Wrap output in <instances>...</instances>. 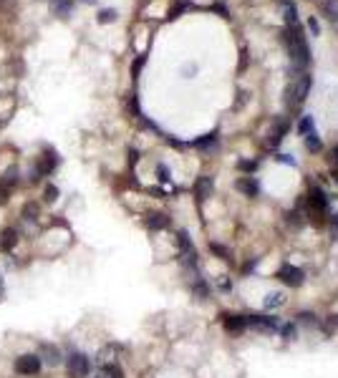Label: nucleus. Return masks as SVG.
Wrapping results in <instances>:
<instances>
[{
	"mask_svg": "<svg viewBox=\"0 0 338 378\" xmlns=\"http://www.w3.org/2000/svg\"><path fill=\"white\" fill-rule=\"evenodd\" d=\"M220 290H222V292H230V290H232V280L222 277V280H220Z\"/></svg>",
	"mask_w": 338,
	"mask_h": 378,
	"instance_id": "35",
	"label": "nucleus"
},
{
	"mask_svg": "<svg viewBox=\"0 0 338 378\" xmlns=\"http://www.w3.org/2000/svg\"><path fill=\"white\" fill-rule=\"evenodd\" d=\"M38 358H41L43 366H51V368L61 366V361H63L61 348L53 346V343H41V346H38Z\"/></svg>",
	"mask_w": 338,
	"mask_h": 378,
	"instance_id": "9",
	"label": "nucleus"
},
{
	"mask_svg": "<svg viewBox=\"0 0 338 378\" xmlns=\"http://www.w3.org/2000/svg\"><path fill=\"white\" fill-rule=\"evenodd\" d=\"M5 194H8V192H5V189H0V204H3V202H5V200H8Z\"/></svg>",
	"mask_w": 338,
	"mask_h": 378,
	"instance_id": "41",
	"label": "nucleus"
},
{
	"mask_svg": "<svg viewBox=\"0 0 338 378\" xmlns=\"http://www.w3.org/2000/svg\"><path fill=\"white\" fill-rule=\"evenodd\" d=\"M285 134H288V121H285V118H275L273 126H270V131H268L265 144L270 146V149H275V146H280V142L285 139Z\"/></svg>",
	"mask_w": 338,
	"mask_h": 378,
	"instance_id": "10",
	"label": "nucleus"
},
{
	"mask_svg": "<svg viewBox=\"0 0 338 378\" xmlns=\"http://www.w3.org/2000/svg\"><path fill=\"white\" fill-rule=\"evenodd\" d=\"M71 5H73V0H53V13L66 18L71 13Z\"/></svg>",
	"mask_w": 338,
	"mask_h": 378,
	"instance_id": "24",
	"label": "nucleus"
},
{
	"mask_svg": "<svg viewBox=\"0 0 338 378\" xmlns=\"http://www.w3.org/2000/svg\"><path fill=\"white\" fill-rule=\"evenodd\" d=\"M177 245H180V255H182V262H185L187 270L189 272H200L197 270V250H194V245H192V240H189V234L185 230L177 232Z\"/></svg>",
	"mask_w": 338,
	"mask_h": 378,
	"instance_id": "4",
	"label": "nucleus"
},
{
	"mask_svg": "<svg viewBox=\"0 0 338 378\" xmlns=\"http://www.w3.org/2000/svg\"><path fill=\"white\" fill-rule=\"evenodd\" d=\"M235 187H237V192H243L245 197H257V194H260V184H257L255 176H240V179L235 182Z\"/></svg>",
	"mask_w": 338,
	"mask_h": 378,
	"instance_id": "13",
	"label": "nucleus"
},
{
	"mask_svg": "<svg viewBox=\"0 0 338 378\" xmlns=\"http://www.w3.org/2000/svg\"><path fill=\"white\" fill-rule=\"evenodd\" d=\"M293 335H295V325H285V328H283V338H288V341H290Z\"/></svg>",
	"mask_w": 338,
	"mask_h": 378,
	"instance_id": "36",
	"label": "nucleus"
},
{
	"mask_svg": "<svg viewBox=\"0 0 338 378\" xmlns=\"http://www.w3.org/2000/svg\"><path fill=\"white\" fill-rule=\"evenodd\" d=\"M114 21H116V10L114 8H104L98 13V23H114Z\"/></svg>",
	"mask_w": 338,
	"mask_h": 378,
	"instance_id": "28",
	"label": "nucleus"
},
{
	"mask_svg": "<svg viewBox=\"0 0 338 378\" xmlns=\"http://www.w3.org/2000/svg\"><path fill=\"white\" fill-rule=\"evenodd\" d=\"M189 288H192V292H194L200 300H207V297H210V285H207V280H205L200 272H192Z\"/></svg>",
	"mask_w": 338,
	"mask_h": 378,
	"instance_id": "14",
	"label": "nucleus"
},
{
	"mask_svg": "<svg viewBox=\"0 0 338 378\" xmlns=\"http://www.w3.org/2000/svg\"><path fill=\"white\" fill-rule=\"evenodd\" d=\"M41 368H43V363H41V358L33 355V353H26V355L15 358V371H18L21 376H38Z\"/></svg>",
	"mask_w": 338,
	"mask_h": 378,
	"instance_id": "8",
	"label": "nucleus"
},
{
	"mask_svg": "<svg viewBox=\"0 0 338 378\" xmlns=\"http://www.w3.org/2000/svg\"><path fill=\"white\" fill-rule=\"evenodd\" d=\"M220 318H222V325H225L227 333H243V330H247L245 328V315H237V313H222Z\"/></svg>",
	"mask_w": 338,
	"mask_h": 378,
	"instance_id": "11",
	"label": "nucleus"
},
{
	"mask_svg": "<svg viewBox=\"0 0 338 378\" xmlns=\"http://www.w3.org/2000/svg\"><path fill=\"white\" fill-rule=\"evenodd\" d=\"M323 13H326V18L338 28V0H326V3H323Z\"/></svg>",
	"mask_w": 338,
	"mask_h": 378,
	"instance_id": "21",
	"label": "nucleus"
},
{
	"mask_svg": "<svg viewBox=\"0 0 338 378\" xmlns=\"http://www.w3.org/2000/svg\"><path fill=\"white\" fill-rule=\"evenodd\" d=\"M285 26H298V8L293 3H285Z\"/></svg>",
	"mask_w": 338,
	"mask_h": 378,
	"instance_id": "25",
	"label": "nucleus"
},
{
	"mask_svg": "<svg viewBox=\"0 0 338 378\" xmlns=\"http://www.w3.org/2000/svg\"><path fill=\"white\" fill-rule=\"evenodd\" d=\"M156 176H159V182H169V179H172V176H169V169H167L164 164L156 167Z\"/></svg>",
	"mask_w": 338,
	"mask_h": 378,
	"instance_id": "31",
	"label": "nucleus"
},
{
	"mask_svg": "<svg viewBox=\"0 0 338 378\" xmlns=\"http://www.w3.org/2000/svg\"><path fill=\"white\" fill-rule=\"evenodd\" d=\"M333 162H336V164H338V146H336V149H333Z\"/></svg>",
	"mask_w": 338,
	"mask_h": 378,
	"instance_id": "43",
	"label": "nucleus"
},
{
	"mask_svg": "<svg viewBox=\"0 0 338 378\" xmlns=\"http://www.w3.org/2000/svg\"><path fill=\"white\" fill-rule=\"evenodd\" d=\"M84 3H93V0H84Z\"/></svg>",
	"mask_w": 338,
	"mask_h": 378,
	"instance_id": "45",
	"label": "nucleus"
},
{
	"mask_svg": "<svg viewBox=\"0 0 338 378\" xmlns=\"http://www.w3.org/2000/svg\"><path fill=\"white\" fill-rule=\"evenodd\" d=\"M96 378H124V371L116 363H104L101 371L96 373Z\"/></svg>",
	"mask_w": 338,
	"mask_h": 378,
	"instance_id": "19",
	"label": "nucleus"
},
{
	"mask_svg": "<svg viewBox=\"0 0 338 378\" xmlns=\"http://www.w3.org/2000/svg\"><path fill=\"white\" fill-rule=\"evenodd\" d=\"M23 217H26V220H28V222H35V220H38V217H41V207H38V204H26V207H23Z\"/></svg>",
	"mask_w": 338,
	"mask_h": 378,
	"instance_id": "26",
	"label": "nucleus"
},
{
	"mask_svg": "<svg viewBox=\"0 0 338 378\" xmlns=\"http://www.w3.org/2000/svg\"><path fill=\"white\" fill-rule=\"evenodd\" d=\"M247 66V48H243V58H240V71H245Z\"/></svg>",
	"mask_w": 338,
	"mask_h": 378,
	"instance_id": "40",
	"label": "nucleus"
},
{
	"mask_svg": "<svg viewBox=\"0 0 338 378\" xmlns=\"http://www.w3.org/2000/svg\"><path fill=\"white\" fill-rule=\"evenodd\" d=\"M308 30H310L313 35H318V30H321V26H318V21H315V18H310V21H308Z\"/></svg>",
	"mask_w": 338,
	"mask_h": 378,
	"instance_id": "37",
	"label": "nucleus"
},
{
	"mask_svg": "<svg viewBox=\"0 0 338 378\" xmlns=\"http://www.w3.org/2000/svg\"><path fill=\"white\" fill-rule=\"evenodd\" d=\"M245 328L260 330V333H275L280 323L273 315H245Z\"/></svg>",
	"mask_w": 338,
	"mask_h": 378,
	"instance_id": "6",
	"label": "nucleus"
},
{
	"mask_svg": "<svg viewBox=\"0 0 338 378\" xmlns=\"http://www.w3.org/2000/svg\"><path fill=\"white\" fill-rule=\"evenodd\" d=\"M310 86H313V78H310L308 73H301V76L290 78V84L285 86V106H288V109H298V106L306 101Z\"/></svg>",
	"mask_w": 338,
	"mask_h": 378,
	"instance_id": "2",
	"label": "nucleus"
},
{
	"mask_svg": "<svg viewBox=\"0 0 338 378\" xmlns=\"http://www.w3.org/2000/svg\"><path fill=\"white\" fill-rule=\"evenodd\" d=\"M144 56H142V58H136L134 61V68H131V73H134V78H136V76H139V71H142V66H144Z\"/></svg>",
	"mask_w": 338,
	"mask_h": 378,
	"instance_id": "34",
	"label": "nucleus"
},
{
	"mask_svg": "<svg viewBox=\"0 0 338 378\" xmlns=\"http://www.w3.org/2000/svg\"><path fill=\"white\" fill-rule=\"evenodd\" d=\"M328 209V194L321 187H310L308 189V214H326Z\"/></svg>",
	"mask_w": 338,
	"mask_h": 378,
	"instance_id": "7",
	"label": "nucleus"
},
{
	"mask_svg": "<svg viewBox=\"0 0 338 378\" xmlns=\"http://www.w3.org/2000/svg\"><path fill=\"white\" fill-rule=\"evenodd\" d=\"M277 162H283V164H295V159L288 156V154H277Z\"/></svg>",
	"mask_w": 338,
	"mask_h": 378,
	"instance_id": "39",
	"label": "nucleus"
},
{
	"mask_svg": "<svg viewBox=\"0 0 338 378\" xmlns=\"http://www.w3.org/2000/svg\"><path fill=\"white\" fill-rule=\"evenodd\" d=\"M306 149H308V151H313V154L323 151V144H321V139H318V134H315V131H310V134L306 136Z\"/></svg>",
	"mask_w": 338,
	"mask_h": 378,
	"instance_id": "23",
	"label": "nucleus"
},
{
	"mask_svg": "<svg viewBox=\"0 0 338 378\" xmlns=\"http://www.w3.org/2000/svg\"><path fill=\"white\" fill-rule=\"evenodd\" d=\"M66 373H68V378H89V373H91V358L86 353H78V350L68 353Z\"/></svg>",
	"mask_w": 338,
	"mask_h": 378,
	"instance_id": "3",
	"label": "nucleus"
},
{
	"mask_svg": "<svg viewBox=\"0 0 338 378\" xmlns=\"http://www.w3.org/2000/svg\"><path fill=\"white\" fill-rule=\"evenodd\" d=\"M298 131H301L303 136H308L310 131H315V124H313V116H303V118H301V124H298Z\"/></svg>",
	"mask_w": 338,
	"mask_h": 378,
	"instance_id": "27",
	"label": "nucleus"
},
{
	"mask_svg": "<svg viewBox=\"0 0 338 378\" xmlns=\"http://www.w3.org/2000/svg\"><path fill=\"white\" fill-rule=\"evenodd\" d=\"M3 182H5L8 187H10V184H15V169H10V172L5 174V179H3Z\"/></svg>",
	"mask_w": 338,
	"mask_h": 378,
	"instance_id": "38",
	"label": "nucleus"
},
{
	"mask_svg": "<svg viewBox=\"0 0 338 378\" xmlns=\"http://www.w3.org/2000/svg\"><path fill=\"white\" fill-rule=\"evenodd\" d=\"M237 167H240L243 172H255V169H257V162H240Z\"/></svg>",
	"mask_w": 338,
	"mask_h": 378,
	"instance_id": "33",
	"label": "nucleus"
},
{
	"mask_svg": "<svg viewBox=\"0 0 338 378\" xmlns=\"http://www.w3.org/2000/svg\"><path fill=\"white\" fill-rule=\"evenodd\" d=\"M210 250L215 252V255H217V257H220V260L230 262V252H227V250H225L222 245H217V242H212V245H210Z\"/></svg>",
	"mask_w": 338,
	"mask_h": 378,
	"instance_id": "29",
	"label": "nucleus"
},
{
	"mask_svg": "<svg viewBox=\"0 0 338 378\" xmlns=\"http://www.w3.org/2000/svg\"><path fill=\"white\" fill-rule=\"evenodd\" d=\"M15 242H18V230L8 227V230L0 232V250H3V252H10V250L15 247Z\"/></svg>",
	"mask_w": 338,
	"mask_h": 378,
	"instance_id": "16",
	"label": "nucleus"
},
{
	"mask_svg": "<svg viewBox=\"0 0 338 378\" xmlns=\"http://www.w3.org/2000/svg\"><path fill=\"white\" fill-rule=\"evenodd\" d=\"M275 277L280 283H285L288 288H301L303 280H306V272H303L301 267H295V265H283V267L277 270Z\"/></svg>",
	"mask_w": 338,
	"mask_h": 378,
	"instance_id": "5",
	"label": "nucleus"
},
{
	"mask_svg": "<svg viewBox=\"0 0 338 378\" xmlns=\"http://www.w3.org/2000/svg\"><path fill=\"white\" fill-rule=\"evenodd\" d=\"M56 164H58V156H56L53 151H48V154L43 156V162L38 164V172H41V174H51V172L56 169Z\"/></svg>",
	"mask_w": 338,
	"mask_h": 378,
	"instance_id": "20",
	"label": "nucleus"
},
{
	"mask_svg": "<svg viewBox=\"0 0 338 378\" xmlns=\"http://www.w3.org/2000/svg\"><path fill=\"white\" fill-rule=\"evenodd\" d=\"M192 146L194 149H202V151H215L217 149V131H212V134H205V136H200V139H194L192 142Z\"/></svg>",
	"mask_w": 338,
	"mask_h": 378,
	"instance_id": "17",
	"label": "nucleus"
},
{
	"mask_svg": "<svg viewBox=\"0 0 338 378\" xmlns=\"http://www.w3.org/2000/svg\"><path fill=\"white\" fill-rule=\"evenodd\" d=\"M56 200H58V187L48 184L46 187V202H56Z\"/></svg>",
	"mask_w": 338,
	"mask_h": 378,
	"instance_id": "30",
	"label": "nucleus"
},
{
	"mask_svg": "<svg viewBox=\"0 0 338 378\" xmlns=\"http://www.w3.org/2000/svg\"><path fill=\"white\" fill-rule=\"evenodd\" d=\"M144 225H147V230H152V232L167 230V227H169V214H164V212H149V214L144 217Z\"/></svg>",
	"mask_w": 338,
	"mask_h": 378,
	"instance_id": "12",
	"label": "nucleus"
},
{
	"mask_svg": "<svg viewBox=\"0 0 338 378\" xmlns=\"http://www.w3.org/2000/svg\"><path fill=\"white\" fill-rule=\"evenodd\" d=\"M298 318H301V323H308V325H318V318H315V313H301Z\"/></svg>",
	"mask_w": 338,
	"mask_h": 378,
	"instance_id": "32",
	"label": "nucleus"
},
{
	"mask_svg": "<svg viewBox=\"0 0 338 378\" xmlns=\"http://www.w3.org/2000/svg\"><path fill=\"white\" fill-rule=\"evenodd\" d=\"M285 305V295L280 290H273L265 295V310H277V308H283Z\"/></svg>",
	"mask_w": 338,
	"mask_h": 378,
	"instance_id": "18",
	"label": "nucleus"
},
{
	"mask_svg": "<svg viewBox=\"0 0 338 378\" xmlns=\"http://www.w3.org/2000/svg\"><path fill=\"white\" fill-rule=\"evenodd\" d=\"M122 350V346H116V343H111V346H106V348L98 353V361L101 363H114V355Z\"/></svg>",
	"mask_w": 338,
	"mask_h": 378,
	"instance_id": "22",
	"label": "nucleus"
},
{
	"mask_svg": "<svg viewBox=\"0 0 338 378\" xmlns=\"http://www.w3.org/2000/svg\"><path fill=\"white\" fill-rule=\"evenodd\" d=\"M210 194H212V176H200L197 184H194V197H197V202H205Z\"/></svg>",
	"mask_w": 338,
	"mask_h": 378,
	"instance_id": "15",
	"label": "nucleus"
},
{
	"mask_svg": "<svg viewBox=\"0 0 338 378\" xmlns=\"http://www.w3.org/2000/svg\"><path fill=\"white\" fill-rule=\"evenodd\" d=\"M0 295H3V277H0Z\"/></svg>",
	"mask_w": 338,
	"mask_h": 378,
	"instance_id": "44",
	"label": "nucleus"
},
{
	"mask_svg": "<svg viewBox=\"0 0 338 378\" xmlns=\"http://www.w3.org/2000/svg\"><path fill=\"white\" fill-rule=\"evenodd\" d=\"M285 48H288V56H290V66H293V73L301 76L306 73V68L310 66V51H308L306 35L301 26H285ZM293 76V78H295Z\"/></svg>",
	"mask_w": 338,
	"mask_h": 378,
	"instance_id": "1",
	"label": "nucleus"
},
{
	"mask_svg": "<svg viewBox=\"0 0 338 378\" xmlns=\"http://www.w3.org/2000/svg\"><path fill=\"white\" fill-rule=\"evenodd\" d=\"M328 323H333V325H338V315H328Z\"/></svg>",
	"mask_w": 338,
	"mask_h": 378,
	"instance_id": "42",
	"label": "nucleus"
}]
</instances>
